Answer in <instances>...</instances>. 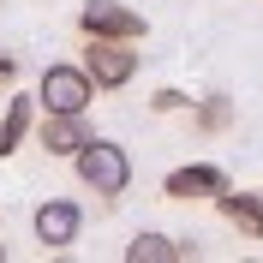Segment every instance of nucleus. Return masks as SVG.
Returning <instances> with one entry per match:
<instances>
[{
	"label": "nucleus",
	"instance_id": "1",
	"mask_svg": "<svg viewBox=\"0 0 263 263\" xmlns=\"http://www.w3.org/2000/svg\"><path fill=\"white\" fill-rule=\"evenodd\" d=\"M72 174H78V185L96 192L102 203H120L126 185H132V156L114 138H90L84 149H72Z\"/></svg>",
	"mask_w": 263,
	"mask_h": 263
},
{
	"label": "nucleus",
	"instance_id": "2",
	"mask_svg": "<svg viewBox=\"0 0 263 263\" xmlns=\"http://www.w3.org/2000/svg\"><path fill=\"white\" fill-rule=\"evenodd\" d=\"M84 78L96 84V90H126L132 78H138V66H144V54H138V42H114V36H84Z\"/></svg>",
	"mask_w": 263,
	"mask_h": 263
},
{
	"label": "nucleus",
	"instance_id": "3",
	"mask_svg": "<svg viewBox=\"0 0 263 263\" xmlns=\"http://www.w3.org/2000/svg\"><path fill=\"white\" fill-rule=\"evenodd\" d=\"M90 102H96V84L72 60H54L36 78V114H90Z\"/></svg>",
	"mask_w": 263,
	"mask_h": 263
},
{
	"label": "nucleus",
	"instance_id": "4",
	"mask_svg": "<svg viewBox=\"0 0 263 263\" xmlns=\"http://www.w3.org/2000/svg\"><path fill=\"white\" fill-rule=\"evenodd\" d=\"M30 228H36V246L48 251V257H66V251L78 246V233H84V203L78 197H42L30 215Z\"/></svg>",
	"mask_w": 263,
	"mask_h": 263
},
{
	"label": "nucleus",
	"instance_id": "5",
	"mask_svg": "<svg viewBox=\"0 0 263 263\" xmlns=\"http://www.w3.org/2000/svg\"><path fill=\"white\" fill-rule=\"evenodd\" d=\"M78 30L84 36H114V42H144L149 36V18L126 0H84L78 6Z\"/></svg>",
	"mask_w": 263,
	"mask_h": 263
},
{
	"label": "nucleus",
	"instance_id": "6",
	"mask_svg": "<svg viewBox=\"0 0 263 263\" xmlns=\"http://www.w3.org/2000/svg\"><path fill=\"white\" fill-rule=\"evenodd\" d=\"M228 167L221 162H185V167H174V174H167L162 180V192L174 197V203H210L215 192H228Z\"/></svg>",
	"mask_w": 263,
	"mask_h": 263
},
{
	"label": "nucleus",
	"instance_id": "7",
	"mask_svg": "<svg viewBox=\"0 0 263 263\" xmlns=\"http://www.w3.org/2000/svg\"><path fill=\"white\" fill-rule=\"evenodd\" d=\"M36 144L48 149V156H72V149H84L90 138H96V126H90V114H36Z\"/></svg>",
	"mask_w": 263,
	"mask_h": 263
},
{
	"label": "nucleus",
	"instance_id": "8",
	"mask_svg": "<svg viewBox=\"0 0 263 263\" xmlns=\"http://www.w3.org/2000/svg\"><path fill=\"white\" fill-rule=\"evenodd\" d=\"M210 203H215V215H221L233 233H246V239H263V192H246V185L233 192V185H228V192H215Z\"/></svg>",
	"mask_w": 263,
	"mask_h": 263
},
{
	"label": "nucleus",
	"instance_id": "9",
	"mask_svg": "<svg viewBox=\"0 0 263 263\" xmlns=\"http://www.w3.org/2000/svg\"><path fill=\"white\" fill-rule=\"evenodd\" d=\"M30 126H36V96L6 90V114H0V156H18V144L30 138Z\"/></svg>",
	"mask_w": 263,
	"mask_h": 263
},
{
	"label": "nucleus",
	"instance_id": "10",
	"mask_svg": "<svg viewBox=\"0 0 263 263\" xmlns=\"http://www.w3.org/2000/svg\"><path fill=\"white\" fill-rule=\"evenodd\" d=\"M192 126L203 132V138H221V132H233V96H203V102H192Z\"/></svg>",
	"mask_w": 263,
	"mask_h": 263
},
{
	"label": "nucleus",
	"instance_id": "11",
	"mask_svg": "<svg viewBox=\"0 0 263 263\" xmlns=\"http://www.w3.org/2000/svg\"><path fill=\"white\" fill-rule=\"evenodd\" d=\"M126 263H180V239H167V233H138L126 246Z\"/></svg>",
	"mask_w": 263,
	"mask_h": 263
},
{
	"label": "nucleus",
	"instance_id": "12",
	"mask_svg": "<svg viewBox=\"0 0 263 263\" xmlns=\"http://www.w3.org/2000/svg\"><path fill=\"white\" fill-rule=\"evenodd\" d=\"M149 108H156V114H180V108H192V96H180V90H156Z\"/></svg>",
	"mask_w": 263,
	"mask_h": 263
},
{
	"label": "nucleus",
	"instance_id": "13",
	"mask_svg": "<svg viewBox=\"0 0 263 263\" xmlns=\"http://www.w3.org/2000/svg\"><path fill=\"white\" fill-rule=\"evenodd\" d=\"M12 84H18V54L0 48V90H12Z\"/></svg>",
	"mask_w": 263,
	"mask_h": 263
},
{
	"label": "nucleus",
	"instance_id": "14",
	"mask_svg": "<svg viewBox=\"0 0 263 263\" xmlns=\"http://www.w3.org/2000/svg\"><path fill=\"white\" fill-rule=\"evenodd\" d=\"M0 6H6V0H0Z\"/></svg>",
	"mask_w": 263,
	"mask_h": 263
}]
</instances>
